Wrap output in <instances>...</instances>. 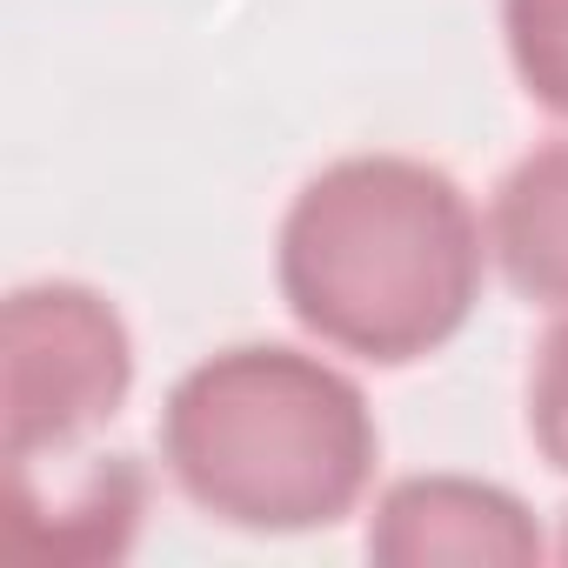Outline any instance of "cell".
I'll return each instance as SVG.
<instances>
[{
	"mask_svg": "<svg viewBox=\"0 0 568 568\" xmlns=\"http://www.w3.org/2000/svg\"><path fill=\"white\" fill-rule=\"evenodd\" d=\"M501 28L528 101L568 121V0H501Z\"/></svg>",
	"mask_w": 568,
	"mask_h": 568,
	"instance_id": "6",
	"label": "cell"
},
{
	"mask_svg": "<svg viewBox=\"0 0 568 568\" xmlns=\"http://www.w3.org/2000/svg\"><path fill=\"white\" fill-rule=\"evenodd\" d=\"M134 388V342L121 315L74 281H41L0 308V428L8 468L81 442Z\"/></svg>",
	"mask_w": 568,
	"mask_h": 568,
	"instance_id": "3",
	"label": "cell"
},
{
	"mask_svg": "<svg viewBox=\"0 0 568 568\" xmlns=\"http://www.w3.org/2000/svg\"><path fill=\"white\" fill-rule=\"evenodd\" d=\"M488 247L515 295L568 315V141H548L508 168L488 207Z\"/></svg>",
	"mask_w": 568,
	"mask_h": 568,
	"instance_id": "5",
	"label": "cell"
},
{
	"mask_svg": "<svg viewBox=\"0 0 568 568\" xmlns=\"http://www.w3.org/2000/svg\"><path fill=\"white\" fill-rule=\"evenodd\" d=\"M281 295L295 322L375 368L448 348L481 302V221L408 154L322 168L281 221Z\"/></svg>",
	"mask_w": 568,
	"mask_h": 568,
	"instance_id": "1",
	"label": "cell"
},
{
	"mask_svg": "<svg viewBox=\"0 0 568 568\" xmlns=\"http://www.w3.org/2000/svg\"><path fill=\"white\" fill-rule=\"evenodd\" d=\"M362 388L302 348H227L161 408V462L194 508L261 535L335 528L375 475Z\"/></svg>",
	"mask_w": 568,
	"mask_h": 568,
	"instance_id": "2",
	"label": "cell"
},
{
	"mask_svg": "<svg viewBox=\"0 0 568 568\" xmlns=\"http://www.w3.org/2000/svg\"><path fill=\"white\" fill-rule=\"evenodd\" d=\"M555 555H561V561H568V528H561V548H555Z\"/></svg>",
	"mask_w": 568,
	"mask_h": 568,
	"instance_id": "8",
	"label": "cell"
},
{
	"mask_svg": "<svg viewBox=\"0 0 568 568\" xmlns=\"http://www.w3.org/2000/svg\"><path fill=\"white\" fill-rule=\"evenodd\" d=\"M368 555L388 568H435V561H481V568H528L548 555L535 515L468 475H408L382 495L368 521Z\"/></svg>",
	"mask_w": 568,
	"mask_h": 568,
	"instance_id": "4",
	"label": "cell"
},
{
	"mask_svg": "<svg viewBox=\"0 0 568 568\" xmlns=\"http://www.w3.org/2000/svg\"><path fill=\"white\" fill-rule=\"evenodd\" d=\"M528 428H535L541 462L568 475V322L535 355V375H528Z\"/></svg>",
	"mask_w": 568,
	"mask_h": 568,
	"instance_id": "7",
	"label": "cell"
}]
</instances>
